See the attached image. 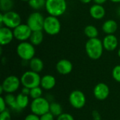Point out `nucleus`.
Masks as SVG:
<instances>
[{
    "instance_id": "38",
    "label": "nucleus",
    "mask_w": 120,
    "mask_h": 120,
    "mask_svg": "<svg viewBox=\"0 0 120 120\" xmlns=\"http://www.w3.org/2000/svg\"><path fill=\"white\" fill-rule=\"evenodd\" d=\"M109 1H110L112 2V3H115V4L120 3V0H109Z\"/></svg>"
},
{
    "instance_id": "3",
    "label": "nucleus",
    "mask_w": 120,
    "mask_h": 120,
    "mask_svg": "<svg viewBox=\"0 0 120 120\" xmlns=\"http://www.w3.org/2000/svg\"><path fill=\"white\" fill-rule=\"evenodd\" d=\"M21 21L22 19L20 14L12 10L4 13L1 12L0 14L1 27L4 25L13 30L22 23Z\"/></svg>"
},
{
    "instance_id": "28",
    "label": "nucleus",
    "mask_w": 120,
    "mask_h": 120,
    "mask_svg": "<svg viewBox=\"0 0 120 120\" xmlns=\"http://www.w3.org/2000/svg\"><path fill=\"white\" fill-rule=\"evenodd\" d=\"M112 76L115 81L120 83V65H115L112 70Z\"/></svg>"
},
{
    "instance_id": "14",
    "label": "nucleus",
    "mask_w": 120,
    "mask_h": 120,
    "mask_svg": "<svg viewBox=\"0 0 120 120\" xmlns=\"http://www.w3.org/2000/svg\"><path fill=\"white\" fill-rule=\"evenodd\" d=\"M56 69L60 75H67L72 72L73 70V65L72 62L68 59H61L57 62Z\"/></svg>"
},
{
    "instance_id": "32",
    "label": "nucleus",
    "mask_w": 120,
    "mask_h": 120,
    "mask_svg": "<svg viewBox=\"0 0 120 120\" xmlns=\"http://www.w3.org/2000/svg\"><path fill=\"white\" fill-rule=\"evenodd\" d=\"M6 106H7V104L6 103L4 97L1 96L0 97V112L6 110Z\"/></svg>"
},
{
    "instance_id": "37",
    "label": "nucleus",
    "mask_w": 120,
    "mask_h": 120,
    "mask_svg": "<svg viewBox=\"0 0 120 120\" xmlns=\"http://www.w3.org/2000/svg\"><path fill=\"white\" fill-rule=\"evenodd\" d=\"M79 1H80L81 2H82L83 4H89V3H90L91 1H92L93 0H79Z\"/></svg>"
},
{
    "instance_id": "35",
    "label": "nucleus",
    "mask_w": 120,
    "mask_h": 120,
    "mask_svg": "<svg viewBox=\"0 0 120 120\" xmlns=\"http://www.w3.org/2000/svg\"><path fill=\"white\" fill-rule=\"evenodd\" d=\"M30 89H28L27 87H22L21 90V93L26 95V96H30Z\"/></svg>"
},
{
    "instance_id": "4",
    "label": "nucleus",
    "mask_w": 120,
    "mask_h": 120,
    "mask_svg": "<svg viewBox=\"0 0 120 120\" xmlns=\"http://www.w3.org/2000/svg\"><path fill=\"white\" fill-rule=\"evenodd\" d=\"M16 53L22 60L28 62L35 56V46L30 41H21L16 47Z\"/></svg>"
},
{
    "instance_id": "40",
    "label": "nucleus",
    "mask_w": 120,
    "mask_h": 120,
    "mask_svg": "<svg viewBox=\"0 0 120 120\" xmlns=\"http://www.w3.org/2000/svg\"><path fill=\"white\" fill-rule=\"evenodd\" d=\"M117 13H118V14L120 15V7H119V8H118V9H117Z\"/></svg>"
},
{
    "instance_id": "21",
    "label": "nucleus",
    "mask_w": 120,
    "mask_h": 120,
    "mask_svg": "<svg viewBox=\"0 0 120 120\" xmlns=\"http://www.w3.org/2000/svg\"><path fill=\"white\" fill-rule=\"evenodd\" d=\"M4 99L8 106H9L15 112H20L21 110L17 105L16 103V96H15L13 94H6L4 96Z\"/></svg>"
},
{
    "instance_id": "7",
    "label": "nucleus",
    "mask_w": 120,
    "mask_h": 120,
    "mask_svg": "<svg viewBox=\"0 0 120 120\" xmlns=\"http://www.w3.org/2000/svg\"><path fill=\"white\" fill-rule=\"evenodd\" d=\"M41 77H40L39 73L30 70L25 72L20 77L21 85L30 89L37 86H39L41 83Z\"/></svg>"
},
{
    "instance_id": "9",
    "label": "nucleus",
    "mask_w": 120,
    "mask_h": 120,
    "mask_svg": "<svg viewBox=\"0 0 120 120\" xmlns=\"http://www.w3.org/2000/svg\"><path fill=\"white\" fill-rule=\"evenodd\" d=\"M20 84V78H18L15 75H9L4 79L1 86L5 93L13 94L18 90Z\"/></svg>"
},
{
    "instance_id": "1",
    "label": "nucleus",
    "mask_w": 120,
    "mask_h": 120,
    "mask_svg": "<svg viewBox=\"0 0 120 120\" xmlns=\"http://www.w3.org/2000/svg\"><path fill=\"white\" fill-rule=\"evenodd\" d=\"M85 51L90 59L94 60L100 59L104 51L103 41L98 37L89 39L85 44Z\"/></svg>"
},
{
    "instance_id": "27",
    "label": "nucleus",
    "mask_w": 120,
    "mask_h": 120,
    "mask_svg": "<svg viewBox=\"0 0 120 120\" xmlns=\"http://www.w3.org/2000/svg\"><path fill=\"white\" fill-rule=\"evenodd\" d=\"M43 90L44 89L40 86L31 89L30 92V96H29L30 98H31L33 100V99H36V98H39L40 97H42Z\"/></svg>"
},
{
    "instance_id": "33",
    "label": "nucleus",
    "mask_w": 120,
    "mask_h": 120,
    "mask_svg": "<svg viewBox=\"0 0 120 120\" xmlns=\"http://www.w3.org/2000/svg\"><path fill=\"white\" fill-rule=\"evenodd\" d=\"M24 120H40V117L34 113H30L25 117Z\"/></svg>"
},
{
    "instance_id": "10",
    "label": "nucleus",
    "mask_w": 120,
    "mask_h": 120,
    "mask_svg": "<svg viewBox=\"0 0 120 120\" xmlns=\"http://www.w3.org/2000/svg\"><path fill=\"white\" fill-rule=\"evenodd\" d=\"M69 103L75 109L83 108L86 103L85 94L80 90L72 91L69 96Z\"/></svg>"
},
{
    "instance_id": "19",
    "label": "nucleus",
    "mask_w": 120,
    "mask_h": 120,
    "mask_svg": "<svg viewBox=\"0 0 120 120\" xmlns=\"http://www.w3.org/2000/svg\"><path fill=\"white\" fill-rule=\"evenodd\" d=\"M29 67L30 70L39 73L43 70L44 68V64L41 58L37 57H34L32 59H31L29 61Z\"/></svg>"
},
{
    "instance_id": "6",
    "label": "nucleus",
    "mask_w": 120,
    "mask_h": 120,
    "mask_svg": "<svg viewBox=\"0 0 120 120\" xmlns=\"http://www.w3.org/2000/svg\"><path fill=\"white\" fill-rule=\"evenodd\" d=\"M50 101L44 97L33 99L30 103V110L38 116H41L49 112Z\"/></svg>"
},
{
    "instance_id": "16",
    "label": "nucleus",
    "mask_w": 120,
    "mask_h": 120,
    "mask_svg": "<svg viewBox=\"0 0 120 120\" xmlns=\"http://www.w3.org/2000/svg\"><path fill=\"white\" fill-rule=\"evenodd\" d=\"M56 85V79L51 75H45L41 78L40 86L46 91L53 89Z\"/></svg>"
},
{
    "instance_id": "2",
    "label": "nucleus",
    "mask_w": 120,
    "mask_h": 120,
    "mask_svg": "<svg viewBox=\"0 0 120 120\" xmlns=\"http://www.w3.org/2000/svg\"><path fill=\"white\" fill-rule=\"evenodd\" d=\"M68 4L66 0H46L45 9L49 15L60 17L67 11Z\"/></svg>"
},
{
    "instance_id": "30",
    "label": "nucleus",
    "mask_w": 120,
    "mask_h": 120,
    "mask_svg": "<svg viewBox=\"0 0 120 120\" xmlns=\"http://www.w3.org/2000/svg\"><path fill=\"white\" fill-rule=\"evenodd\" d=\"M56 120H75L74 117L70 113H62L58 117Z\"/></svg>"
},
{
    "instance_id": "34",
    "label": "nucleus",
    "mask_w": 120,
    "mask_h": 120,
    "mask_svg": "<svg viewBox=\"0 0 120 120\" xmlns=\"http://www.w3.org/2000/svg\"><path fill=\"white\" fill-rule=\"evenodd\" d=\"M92 118H93V120H102V117H101V113L96 110H93L92 112Z\"/></svg>"
},
{
    "instance_id": "24",
    "label": "nucleus",
    "mask_w": 120,
    "mask_h": 120,
    "mask_svg": "<svg viewBox=\"0 0 120 120\" xmlns=\"http://www.w3.org/2000/svg\"><path fill=\"white\" fill-rule=\"evenodd\" d=\"M49 112L55 117H58L62 113H63V107H62V105L59 103L51 102L50 108H49Z\"/></svg>"
},
{
    "instance_id": "42",
    "label": "nucleus",
    "mask_w": 120,
    "mask_h": 120,
    "mask_svg": "<svg viewBox=\"0 0 120 120\" xmlns=\"http://www.w3.org/2000/svg\"><path fill=\"white\" fill-rule=\"evenodd\" d=\"M119 41H120V40H119Z\"/></svg>"
},
{
    "instance_id": "29",
    "label": "nucleus",
    "mask_w": 120,
    "mask_h": 120,
    "mask_svg": "<svg viewBox=\"0 0 120 120\" xmlns=\"http://www.w3.org/2000/svg\"><path fill=\"white\" fill-rule=\"evenodd\" d=\"M0 120H11V115L8 110L0 112Z\"/></svg>"
},
{
    "instance_id": "25",
    "label": "nucleus",
    "mask_w": 120,
    "mask_h": 120,
    "mask_svg": "<svg viewBox=\"0 0 120 120\" xmlns=\"http://www.w3.org/2000/svg\"><path fill=\"white\" fill-rule=\"evenodd\" d=\"M46 0H30L28 4L31 8L35 11H38L45 8Z\"/></svg>"
},
{
    "instance_id": "26",
    "label": "nucleus",
    "mask_w": 120,
    "mask_h": 120,
    "mask_svg": "<svg viewBox=\"0 0 120 120\" xmlns=\"http://www.w3.org/2000/svg\"><path fill=\"white\" fill-rule=\"evenodd\" d=\"M13 6V0H0V10L2 13L11 11Z\"/></svg>"
},
{
    "instance_id": "5",
    "label": "nucleus",
    "mask_w": 120,
    "mask_h": 120,
    "mask_svg": "<svg viewBox=\"0 0 120 120\" xmlns=\"http://www.w3.org/2000/svg\"><path fill=\"white\" fill-rule=\"evenodd\" d=\"M61 30V23L58 17L48 15L45 17L43 31L51 36H55L60 33Z\"/></svg>"
},
{
    "instance_id": "18",
    "label": "nucleus",
    "mask_w": 120,
    "mask_h": 120,
    "mask_svg": "<svg viewBox=\"0 0 120 120\" xmlns=\"http://www.w3.org/2000/svg\"><path fill=\"white\" fill-rule=\"evenodd\" d=\"M118 29V23L112 19L105 20L102 25V30L106 34H114Z\"/></svg>"
},
{
    "instance_id": "20",
    "label": "nucleus",
    "mask_w": 120,
    "mask_h": 120,
    "mask_svg": "<svg viewBox=\"0 0 120 120\" xmlns=\"http://www.w3.org/2000/svg\"><path fill=\"white\" fill-rule=\"evenodd\" d=\"M44 32L43 30L32 31V34L30 37V42L32 43L34 46L40 45L44 40Z\"/></svg>"
},
{
    "instance_id": "31",
    "label": "nucleus",
    "mask_w": 120,
    "mask_h": 120,
    "mask_svg": "<svg viewBox=\"0 0 120 120\" xmlns=\"http://www.w3.org/2000/svg\"><path fill=\"white\" fill-rule=\"evenodd\" d=\"M40 120H55V117L50 112H49L40 116Z\"/></svg>"
},
{
    "instance_id": "15",
    "label": "nucleus",
    "mask_w": 120,
    "mask_h": 120,
    "mask_svg": "<svg viewBox=\"0 0 120 120\" xmlns=\"http://www.w3.org/2000/svg\"><path fill=\"white\" fill-rule=\"evenodd\" d=\"M14 39L13 31L12 29L5 26L0 28V44L1 46H6L11 43Z\"/></svg>"
},
{
    "instance_id": "13",
    "label": "nucleus",
    "mask_w": 120,
    "mask_h": 120,
    "mask_svg": "<svg viewBox=\"0 0 120 120\" xmlns=\"http://www.w3.org/2000/svg\"><path fill=\"white\" fill-rule=\"evenodd\" d=\"M104 49L107 51H113L117 49L120 41L115 34H106L102 40Z\"/></svg>"
},
{
    "instance_id": "36",
    "label": "nucleus",
    "mask_w": 120,
    "mask_h": 120,
    "mask_svg": "<svg viewBox=\"0 0 120 120\" xmlns=\"http://www.w3.org/2000/svg\"><path fill=\"white\" fill-rule=\"evenodd\" d=\"M108 0H93V1L94 2V4H99V5H103V4H105Z\"/></svg>"
},
{
    "instance_id": "23",
    "label": "nucleus",
    "mask_w": 120,
    "mask_h": 120,
    "mask_svg": "<svg viewBox=\"0 0 120 120\" xmlns=\"http://www.w3.org/2000/svg\"><path fill=\"white\" fill-rule=\"evenodd\" d=\"M84 33L89 39L97 38L99 34L98 28L93 25H89L86 26L84 30Z\"/></svg>"
},
{
    "instance_id": "41",
    "label": "nucleus",
    "mask_w": 120,
    "mask_h": 120,
    "mask_svg": "<svg viewBox=\"0 0 120 120\" xmlns=\"http://www.w3.org/2000/svg\"><path fill=\"white\" fill-rule=\"evenodd\" d=\"M20 1H27L28 2L30 0H20Z\"/></svg>"
},
{
    "instance_id": "8",
    "label": "nucleus",
    "mask_w": 120,
    "mask_h": 120,
    "mask_svg": "<svg viewBox=\"0 0 120 120\" xmlns=\"http://www.w3.org/2000/svg\"><path fill=\"white\" fill-rule=\"evenodd\" d=\"M44 20L45 18L41 13L34 11L29 15L26 23L32 31H39L43 30Z\"/></svg>"
},
{
    "instance_id": "11",
    "label": "nucleus",
    "mask_w": 120,
    "mask_h": 120,
    "mask_svg": "<svg viewBox=\"0 0 120 120\" xmlns=\"http://www.w3.org/2000/svg\"><path fill=\"white\" fill-rule=\"evenodd\" d=\"M14 38L19 41H25L30 39L32 30L27 23H21L13 30Z\"/></svg>"
},
{
    "instance_id": "12",
    "label": "nucleus",
    "mask_w": 120,
    "mask_h": 120,
    "mask_svg": "<svg viewBox=\"0 0 120 120\" xmlns=\"http://www.w3.org/2000/svg\"><path fill=\"white\" fill-rule=\"evenodd\" d=\"M110 88L108 84L103 82L97 84L93 90V94L96 99L98 101H105L106 100L110 95Z\"/></svg>"
},
{
    "instance_id": "22",
    "label": "nucleus",
    "mask_w": 120,
    "mask_h": 120,
    "mask_svg": "<svg viewBox=\"0 0 120 120\" xmlns=\"http://www.w3.org/2000/svg\"><path fill=\"white\" fill-rule=\"evenodd\" d=\"M29 98H30L29 96H26L22 93H20L16 96V103L18 106L21 110L26 108L28 106L30 103Z\"/></svg>"
},
{
    "instance_id": "17",
    "label": "nucleus",
    "mask_w": 120,
    "mask_h": 120,
    "mask_svg": "<svg viewBox=\"0 0 120 120\" xmlns=\"http://www.w3.org/2000/svg\"><path fill=\"white\" fill-rule=\"evenodd\" d=\"M89 13L92 18L95 20H101L105 17L106 11L103 5L94 4L90 7Z\"/></svg>"
},
{
    "instance_id": "39",
    "label": "nucleus",
    "mask_w": 120,
    "mask_h": 120,
    "mask_svg": "<svg viewBox=\"0 0 120 120\" xmlns=\"http://www.w3.org/2000/svg\"><path fill=\"white\" fill-rule=\"evenodd\" d=\"M117 55H118L119 58H120V48L118 49V51H117Z\"/></svg>"
}]
</instances>
